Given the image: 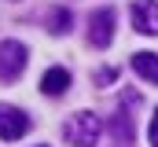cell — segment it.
I'll return each mask as SVG.
<instances>
[{"label": "cell", "mask_w": 158, "mask_h": 147, "mask_svg": "<svg viewBox=\"0 0 158 147\" xmlns=\"http://www.w3.org/2000/svg\"><path fill=\"white\" fill-rule=\"evenodd\" d=\"M114 81H118V70H114V66H107V70L96 74V85H99V88H110Z\"/></svg>", "instance_id": "10"}, {"label": "cell", "mask_w": 158, "mask_h": 147, "mask_svg": "<svg viewBox=\"0 0 158 147\" xmlns=\"http://www.w3.org/2000/svg\"><path fill=\"white\" fill-rule=\"evenodd\" d=\"M26 129H30V118L22 114L19 107H11V103H0V140H22L26 136Z\"/></svg>", "instance_id": "4"}, {"label": "cell", "mask_w": 158, "mask_h": 147, "mask_svg": "<svg viewBox=\"0 0 158 147\" xmlns=\"http://www.w3.org/2000/svg\"><path fill=\"white\" fill-rule=\"evenodd\" d=\"M52 33H70V11L66 7H55L52 11Z\"/></svg>", "instance_id": "9"}, {"label": "cell", "mask_w": 158, "mask_h": 147, "mask_svg": "<svg viewBox=\"0 0 158 147\" xmlns=\"http://www.w3.org/2000/svg\"><path fill=\"white\" fill-rule=\"evenodd\" d=\"M66 88H70V70H66V66L44 70V77H40V92H44V96H63Z\"/></svg>", "instance_id": "6"}, {"label": "cell", "mask_w": 158, "mask_h": 147, "mask_svg": "<svg viewBox=\"0 0 158 147\" xmlns=\"http://www.w3.org/2000/svg\"><path fill=\"white\" fill-rule=\"evenodd\" d=\"M132 70L140 74L147 85L158 88V55L155 52H136V55H132Z\"/></svg>", "instance_id": "7"}, {"label": "cell", "mask_w": 158, "mask_h": 147, "mask_svg": "<svg viewBox=\"0 0 158 147\" xmlns=\"http://www.w3.org/2000/svg\"><path fill=\"white\" fill-rule=\"evenodd\" d=\"M99 132H103V121H99V114H92V110L70 114L66 125H63V140L74 144V147H96Z\"/></svg>", "instance_id": "1"}, {"label": "cell", "mask_w": 158, "mask_h": 147, "mask_svg": "<svg viewBox=\"0 0 158 147\" xmlns=\"http://www.w3.org/2000/svg\"><path fill=\"white\" fill-rule=\"evenodd\" d=\"M114 22H118V15H114L110 7H99V11L88 19V44H92V48H107V44L114 40Z\"/></svg>", "instance_id": "3"}, {"label": "cell", "mask_w": 158, "mask_h": 147, "mask_svg": "<svg viewBox=\"0 0 158 147\" xmlns=\"http://www.w3.org/2000/svg\"><path fill=\"white\" fill-rule=\"evenodd\" d=\"M132 26L140 33L158 37V0H136L132 4Z\"/></svg>", "instance_id": "5"}, {"label": "cell", "mask_w": 158, "mask_h": 147, "mask_svg": "<svg viewBox=\"0 0 158 147\" xmlns=\"http://www.w3.org/2000/svg\"><path fill=\"white\" fill-rule=\"evenodd\" d=\"M26 63H30L26 44H19V40H4V44H0V81L11 85L19 74L26 70Z\"/></svg>", "instance_id": "2"}, {"label": "cell", "mask_w": 158, "mask_h": 147, "mask_svg": "<svg viewBox=\"0 0 158 147\" xmlns=\"http://www.w3.org/2000/svg\"><path fill=\"white\" fill-rule=\"evenodd\" d=\"M110 132H114L118 144H129V140H132V114H129V110H118V114L110 118Z\"/></svg>", "instance_id": "8"}, {"label": "cell", "mask_w": 158, "mask_h": 147, "mask_svg": "<svg viewBox=\"0 0 158 147\" xmlns=\"http://www.w3.org/2000/svg\"><path fill=\"white\" fill-rule=\"evenodd\" d=\"M147 140H151V147H158V110H155V118H151V129H147Z\"/></svg>", "instance_id": "11"}]
</instances>
